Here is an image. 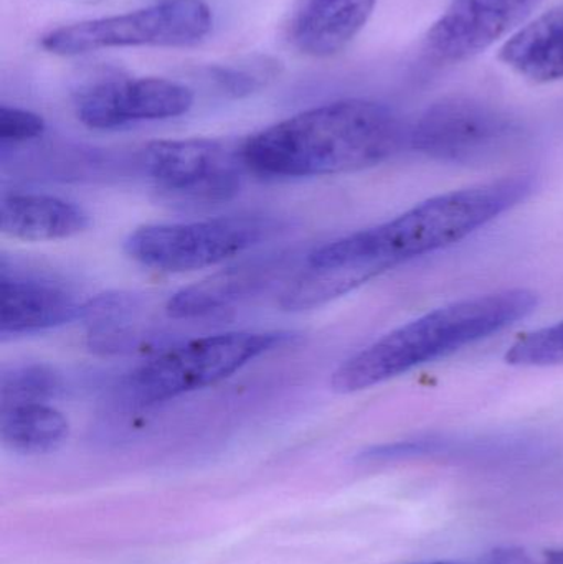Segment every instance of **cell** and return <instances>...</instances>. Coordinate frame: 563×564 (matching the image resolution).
I'll return each mask as SVG.
<instances>
[{
    "label": "cell",
    "mask_w": 563,
    "mask_h": 564,
    "mask_svg": "<svg viewBox=\"0 0 563 564\" xmlns=\"http://www.w3.org/2000/svg\"><path fill=\"white\" fill-rule=\"evenodd\" d=\"M405 139L392 109L367 99H340L245 139L241 159L248 172L261 177H323L382 164Z\"/></svg>",
    "instance_id": "6da1fadb"
},
{
    "label": "cell",
    "mask_w": 563,
    "mask_h": 564,
    "mask_svg": "<svg viewBox=\"0 0 563 564\" xmlns=\"http://www.w3.org/2000/svg\"><path fill=\"white\" fill-rule=\"evenodd\" d=\"M532 191L534 178L516 175L439 195L387 224L316 248L306 264L347 267L376 278L403 261L465 240L524 202Z\"/></svg>",
    "instance_id": "7a4b0ae2"
},
{
    "label": "cell",
    "mask_w": 563,
    "mask_h": 564,
    "mask_svg": "<svg viewBox=\"0 0 563 564\" xmlns=\"http://www.w3.org/2000/svg\"><path fill=\"white\" fill-rule=\"evenodd\" d=\"M535 307L534 292L508 289L436 308L383 335L344 361L334 371L331 387L343 394L376 387L489 337L528 317Z\"/></svg>",
    "instance_id": "3957f363"
},
{
    "label": "cell",
    "mask_w": 563,
    "mask_h": 564,
    "mask_svg": "<svg viewBox=\"0 0 563 564\" xmlns=\"http://www.w3.org/2000/svg\"><path fill=\"white\" fill-rule=\"evenodd\" d=\"M296 338L291 332H227L185 341L142 365L126 383L139 404L174 400L231 377L261 355Z\"/></svg>",
    "instance_id": "277c9868"
},
{
    "label": "cell",
    "mask_w": 563,
    "mask_h": 564,
    "mask_svg": "<svg viewBox=\"0 0 563 564\" xmlns=\"http://www.w3.org/2000/svg\"><path fill=\"white\" fill-rule=\"evenodd\" d=\"M212 25L214 15L204 0H155L121 15L83 20L50 30L42 36V46L59 56L128 46L178 48L202 42Z\"/></svg>",
    "instance_id": "5b68a950"
},
{
    "label": "cell",
    "mask_w": 563,
    "mask_h": 564,
    "mask_svg": "<svg viewBox=\"0 0 563 564\" xmlns=\"http://www.w3.org/2000/svg\"><path fill=\"white\" fill-rule=\"evenodd\" d=\"M260 217H224L194 224L145 225L124 241V251L142 267L164 273L204 270L238 257L273 231Z\"/></svg>",
    "instance_id": "8992f818"
},
{
    "label": "cell",
    "mask_w": 563,
    "mask_h": 564,
    "mask_svg": "<svg viewBox=\"0 0 563 564\" xmlns=\"http://www.w3.org/2000/svg\"><path fill=\"white\" fill-rule=\"evenodd\" d=\"M142 167L155 187L192 205L224 204L240 192L247 171L238 145L218 139H167L149 142Z\"/></svg>",
    "instance_id": "52a82bcc"
},
{
    "label": "cell",
    "mask_w": 563,
    "mask_h": 564,
    "mask_svg": "<svg viewBox=\"0 0 563 564\" xmlns=\"http://www.w3.org/2000/svg\"><path fill=\"white\" fill-rule=\"evenodd\" d=\"M518 135V126L506 112L479 99L453 96L420 116L409 141L435 161L473 165L501 158Z\"/></svg>",
    "instance_id": "ba28073f"
},
{
    "label": "cell",
    "mask_w": 563,
    "mask_h": 564,
    "mask_svg": "<svg viewBox=\"0 0 563 564\" xmlns=\"http://www.w3.org/2000/svg\"><path fill=\"white\" fill-rule=\"evenodd\" d=\"M195 96L174 79L111 78L91 83L76 95V116L86 128L109 131L131 122L162 121L187 115Z\"/></svg>",
    "instance_id": "9c48e42d"
},
{
    "label": "cell",
    "mask_w": 563,
    "mask_h": 564,
    "mask_svg": "<svg viewBox=\"0 0 563 564\" xmlns=\"http://www.w3.org/2000/svg\"><path fill=\"white\" fill-rule=\"evenodd\" d=\"M542 0H453L430 26L425 48L436 62L462 63L518 29Z\"/></svg>",
    "instance_id": "30bf717a"
},
{
    "label": "cell",
    "mask_w": 563,
    "mask_h": 564,
    "mask_svg": "<svg viewBox=\"0 0 563 564\" xmlns=\"http://www.w3.org/2000/svg\"><path fill=\"white\" fill-rule=\"evenodd\" d=\"M377 0H294L286 22L288 42L313 58L344 52L372 17Z\"/></svg>",
    "instance_id": "8fae6325"
},
{
    "label": "cell",
    "mask_w": 563,
    "mask_h": 564,
    "mask_svg": "<svg viewBox=\"0 0 563 564\" xmlns=\"http://www.w3.org/2000/svg\"><path fill=\"white\" fill-rule=\"evenodd\" d=\"M0 334H35L76 321L82 302L72 292L52 281L35 278L0 276Z\"/></svg>",
    "instance_id": "7c38bea8"
},
{
    "label": "cell",
    "mask_w": 563,
    "mask_h": 564,
    "mask_svg": "<svg viewBox=\"0 0 563 564\" xmlns=\"http://www.w3.org/2000/svg\"><path fill=\"white\" fill-rule=\"evenodd\" d=\"M286 263L288 254H271L218 271L175 292L169 299L167 314L174 318H194L227 308L267 288L283 273Z\"/></svg>",
    "instance_id": "4fadbf2b"
},
{
    "label": "cell",
    "mask_w": 563,
    "mask_h": 564,
    "mask_svg": "<svg viewBox=\"0 0 563 564\" xmlns=\"http://www.w3.org/2000/svg\"><path fill=\"white\" fill-rule=\"evenodd\" d=\"M89 224L82 205L53 195L10 194L0 204V230L26 243L68 240L88 230Z\"/></svg>",
    "instance_id": "5bb4252c"
},
{
    "label": "cell",
    "mask_w": 563,
    "mask_h": 564,
    "mask_svg": "<svg viewBox=\"0 0 563 564\" xmlns=\"http://www.w3.org/2000/svg\"><path fill=\"white\" fill-rule=\"evenodd\" d=\"M499 58L534 83L563 79V6L522 26L505 43Z\"/></svg>",
    "instance_id": "9a60e30c"
},
{
    "label": "cell",
    "mask_w": 563,
    "mask_h": 564,
    "mask_svg": "<svg viewBox=\"0 0 563 564\" xmlns=\"http://www.w3.org/2000/svg\"><path fill=\"white\" fill-rule=\"evenodd\" d=\"M65 414L46 403L19 404L0 410L3 446L23 456H40L58 449L68 437Z\"/></svg>",
    "instance_id": "2e32d148"
},
{
    "label": "cell",
    "mask_w": 563,
    "mask_h": 564,
    "mask_svg": "<svg viewBox=\"0 0 563 564\" xmlns=\"http://www.w3.org/2000/svg\"><path fill=\"white\" fill-rule=\"evenodd\" d=\"M281 63L270 55H245L207 68V79L218 93L241 99L268 88L280 76Z\"/></svg>",
    "instance_id": "e0dca14e"
},
{
    "label": "cell",
    "mask_w": 563,
    "mask_h": 564,
    "mask_svg": "<svg viewBox=\"0 0 563 564\" xmlns=\"http://www.w3.org/2000/svg\"><path fill=\"white\" fill-rule=\"evenodd\" d=\"M63 390L55 368L42 364L13 365L0 375V410L29 403H48Z\"/></svg>",
    "instance_id": "ac0fdd59"
},
{
    "label": "cell",
    "mask_w": 563,
    "mask_h": 564,
    "mask_svg": "<svg viewBox=\"0 0 563 564\" xmlns=\"http://www.w3.org/2000/svg\"><path fill=\"white\" fill-rule=\"evenodd\" d=\"M136 299L131 294L112 292L85 302L79 321L88 325L95 348H119L126 338V325L134 312Z\"/></svg>",
    "instance_id": "d6986e66"
},
{
    "label": "cell",
    "mask_w": 563,
    "mask_h": 564,
    "mask_svg": "<svg viewBox=\"0 0 563 564\" xmlns=\"http://www.w3.org/2000/svg\"><path fill=\"white\" fill-rule=\"evenodd\" d=\"M518 367H552L563 364V321L519 337L506 354Z\"/></svg>",
    "instance_id": "ffe728a7"
},
{
    "label": "cell",
    "mask_w": 563,
    "mask_h": 564,
    "mask_svg": "<svg viewBox=\"0 0 563 564\" xmlns=\"http://www.w3.org/2000/svg\"><path fill=\"white\" fill-rule=\"evenodd\" d=\"M45 119L29 109L3 105L0 108V141L2 144L32 141L45 132Z\"/></svg>",
    "instance_id": "44dd1931"
},
{
    "label": "cell",
    "mask_w": 563,
    "mask_h": 564,
    "mask_svg": "<svg viewBox=\"0 0 563 564\" xmlns=\"http://www.w3.org/2000/svg\"><path fill=\"white\" fill-rule=\"evenodd\" d=\"M492 560L502 564H563V549L545 550L535 558V562L526 553L515 552V550L495 553Z\"/></svg>",
    "instance_id": "7402d4cb"
},
{
    "label": "cell",
    "mask_w": 563,
    "mask_h": 564,
    "mask_svg": "<svg viewBox=\"0 0 563 564\" xmlns=\"http://www.w3.org/2000/svg\"><path fill=\"white\" fill-rule=\"evenodd\" d=\"M430 564H456V563H430ZM488 564H502V563L495 562V560H492V562L488 563Z\"/></svg>",
    "instance_id": "603a6c76"
}]
</instances>
